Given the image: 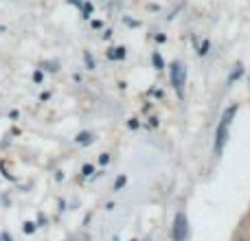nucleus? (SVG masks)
I'll list each match as a JSON object with an SVG mask.
<instances>
[{
  "label": "nucleus",
  "instance_id": "nucleus-1",
  "mask_svg": "<svg viewBox=\"0 0 250 241\" xmlns=\"http://www.w3.org/2000/svg\"><path fill=\"white\" fill-rule=\"evenodd\" d=\"M237 110H239V105L233 103L224 110V114H222L220 125H217V132H215V147H213L215 156H222V151H224V145H226V141H229V127H230V123H233V117L237 114Z\"/></svg>",
  "mask_w": 250,
  "mask_h": 241
},
{
  "label": "nucleus",
  "instance_id": "nucleus-2",
  "mask_svg": "<svg viewBox=\"0 0 250 241\" xmlns=\"http://www.w3.org/2000/svg\"><path fill=\"white\" fill-rule=\"evenodd\" d=\"M169 75H171V83H173V88H176L178 97L182 99V90H185V81H187V70H185V66H182L180 61H173L171 68H169Z\"/></svg>",
  "mask_w": 250,
  "mask_h": 241
},
{
  "label": "nucleus",
  "instance_id": "nucleus-3",
  "mask_svg": "<svg viewBox=\"0 0 250 241\" xmlns=\"http://www.w3.org/2000/svg\"><path fill=\"white\" fill-rule=\"evenodd\" d=\"M189 235V221H187L185 213H176V220H173V241H185Z\"/></svg>",
  "mask_w": 250,
  "mask_h": 241
},
{
  "label": "nucleus",
  "instance_id": "nucleus-4",
  "mask_svg": "<svg viewBox=\"0 0 250 241\" xmlns=\"http://www.w3.org/2000/svg\"><path fill=\"white\" fill-rule=\"evenodd\" d=\"M108 57H110V60H123V57H125V48L123 46L112 48V51L108 53Z\"/></svg>",
  "mask_w": 250,
  "mask_h": 241
},
{
  "label": "nucleus",
  "instance_id": "nucleus-5",
  "mask_svg": "<svg viewBox=\"0 0 250 241\" xmlns=\"http://www.w3.org/2000/svg\"><path fill=\"white\" fill-rule=\"evenodd\" d=\"M75 141L79 142V145H88V142L92 141V134L90 132H82V134H77V138Z\"/></svg>",
  "mask_w": 250,
  "mask_h": 241
},
{
  "label": "nucleus",
  "instance_id": "nucleus-6",
  "mask_svg": "<svg viewBox=\"0 0 250 241\" xmlns=\"http://www.w3.org/2000/svg\"><path fill=\"white\" fill-rule=\"evenodd\" d=\"M151 60H154L156 70H163V68H165V64H163V57H160L158 53H154V55H151Z\"/></svg>",
  "mask_w": 250,
  "mask_h": 241
},
{
  "label": "nucleus",
  "instance_id": "nucleus-7",
  "mask_svg": "<svg viewBox=\"0 0 250 241\" xmlns=\"http://www.w3.org/2000/svg\"><path fill=\"white\" fill-rule=\"evenodd\" d=\"M242 75H244V68H242V66H237V70H233V73H230V77H229V83H233L235 79H239V77H242Z\"/></svg>",
  "mask_w": 250,
  "mask_h": 241
},
{
  "label": "nucleus",
  "instance_id": "nucleus-8",
  "mask_svg": "<svg viewBox=\"0 0 250 241\" xmlns=\"http://www.w3.org/2000/svg\"><path fill=\"white\" fill-rule=\"evenodd\" d=\"M83 60H86V64H88V68H90V70H95V61H92V55H90V53H83Z\"/></svg>",
  "mask_w": 250,
  "mask_h": 241
},
{
  "label": "nucleus",
  "instance_id": "nucleus-9",
  "mask_svg": "<svg viewBox=\"0 0 250 241\" xmlns=\"http://www.w3.org/2000/svg\"><path fill=\"white\" fill-rule=\"evenodd\" d=\"M208 46H211V42H208V40H204V42H202V46H200V55H207V53H208Z\"/></svg>",
  "mask_w": 250,
  "mask_h": 241
},
{
  "label": "nucleus",
  "instance_id": "nucleus-10",
  "mask_svg": "<svg viewBox=\"0 0 250 241\" xmlns=\"http://www.w3.org/2000/svg\"><path fill=\"white\" fill-rule=\"evenodd\" d=\"M92 171H95V167H92V164H86V167L82 169V176L88 178V176H92Z\"/></svg>",
  "mask_w": 250,
  "mask_h": 241
},
{
  "label": "nucleus",
  "instance_id": "nucleus-11",
  "mask_svg": "<svg viewBox=\"0 0 250 241\" xmlns=\"http://www.w3.org/2000/svg\"><path fill=\"white\" fill-rule=\"evenodd\" d=\"M125 182H127V180H125V176H121V178H119V180H117V184H114V191L123 189V186H125Z\"/></svg>",
  "mask_w": 250,
  "mask_h": 241
},
{
  "label": "nucleus",
  "instance_id": "nucleus-12",
  "mask_svg": "<svg viewBox=\"0 0 250 241\" xmlns=\"http://www.w3.org/2000/svg\"><path fill=\"white\" fill-rule=\"evenodd\" d=\"M33 230H35V224H31V221H26V224H24V233H33Z\"/></svg>",
  "mask_w": 250,
  "mask_h": 241
},
{
  "label": "nucleus",
  "instance_id": "nucleus-13",
  "mask_svg": "<svg viewBox=\"0 0 250 241\" xmlns=\"http://www.w3.org/2000/svg\"><path fill=\"white\" fill-rule=\"evenodd\" d=\"M33 81H35V83H40V81H42V73H40V70H35V75H33Z\"/></svg>",
  "mask_w": 250,
  "mask_h": 241
},
{
  "label": "nucleus",
  "instance_id": "nucleus-14",
  "mask_svg": "<svg viewBox=\"0 0 250 241\" xmlns=\"http://www.w3.org/2000/svg\"><path fill=\"white\" fill-rule=\"evenodd\" d=\"M110 162V154H101V164H108Z\"/></svg>",
  "mask_w": 250,
  "mask_h": 241
},
{
  "label": "nucleus",
  "instance_id": "nucleus-15",
  "mask_svg": "<svg viewBox=\"0 0 250 241\" xmlns=\"http://www.w3.org/2000/svg\"><path fill=\"white\" fill-rule=\"evenodd\" d=\"M127 125H129V127H132V129H136V127H138V120H134V119H132Z\"/></svg>",
  "mask_w": 250,
  "mask_h": 241
}]
</instances>
